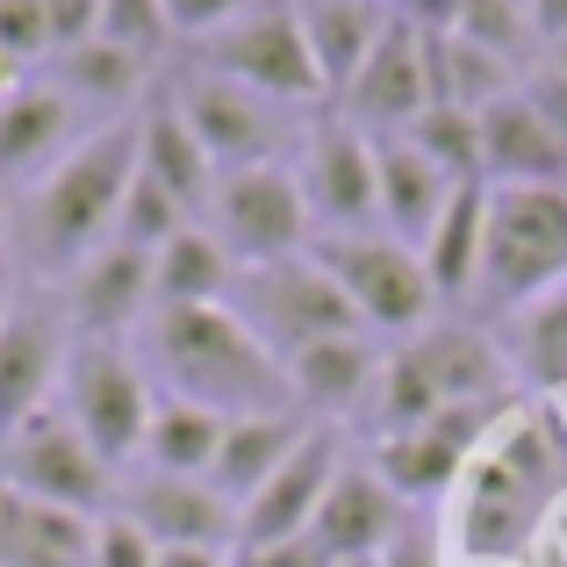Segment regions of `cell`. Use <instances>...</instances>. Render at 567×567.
<instances>
[{"label": "cell", "instance_id": "1", "mask_svg": "<svg viewBox=\"0 0 567 567\" xmlns=\"http://www.w3.org/2000/svg\"><path fill=\"white\" fill-rule=\"evenodd\" d=\"M137 360L158 395L202 402L216 416H266L302 410L288 388V367L237 323V309H152L137 331Z\"/></svg>", "mask_w": 567, "mask_h": 567}, {"label": "cell", "instance_id": "2", "mask_svg": "<svg viewBox=\"0 0 567 567\" xmlns=\"http://www.w3.org/2000/svg\"><path fill=\"white\" fill-rule=\"evenodd\" d=\"M130 181H137V115L86 130V137L72 144L65 166H58L51 181H37L29 202H22L29 259H37L43 274H72L80 259H94V251L115 237Z\"/></svg>", "mask_w": 567, "mask_h": 567}, {"label": "cell", "instance_id": "3", "mask_svg": "<svg viewBox=\"0 0 567 567\" xmlns=\"http://www.w3.org/2000/svg\"><path fill=\"white\" fill-rule=\"evenodd\" d=\"M567 280V187H488L482 288L474 302L525 317Z\"/></svg>", "mask_w": 567, "mask_h": 567}, {"label": "cell", "instance_id": "4", "mask_svg": "<svg viewBox=\"0 0 567 567\" xmlns=\"http://www.w3.org/2000/svg\"><path fill=\"white\" fill-rule=\"evenodd\" d=\"M230 309L280 367H288L295 352L323 346V338H367L360 309L323 274L317 251H295V259H274V266H245L237 288H230Z\"/></svg>", "mask_w": 567, "mask_h": 567}, {"label": "cell", "instance_id": "5", "mask_svg": "<svg viewBox=\"0 0 567 567\" xmlns=\"http://www.w3.org/2000/svg\"><path fill=\"white\" fill-rule=\"evenodd\" d=\"M65 402L58 410L86 431L109 467L144 453V431H152V410H158V388L144 374V360L123 346V338H72V360H65Z\"/></svg>", "mask_w": 567, "mask_h": 567}, {"label": "cell", "instance_id": "6", "mask_svg": "<svg viewBox=\"0 0 567 567\" xmlns=\"http://www.w3.org/2000/svg\"><path fill=\"white\" fill-rule=\"evenodd\" d=\"M323 259V274L346 288V302L360 309L367 331H395L410 346L416 331H431L439 317V295H431V274H424V251L402 245L388 230H352V237H317L309 245Z\"/></svg>", "mask_w": 567, "mask_h": 567}, {"label": "cell", "instance_id": "7", "mask_svg": "<svg viewBox=\"0 0 567 567\" xmlns=\"http://www.w3.org/2000/svg\"><path fill=\"white\" fill-rule=\"evenodd\" d=\"M202 65L223 72V80L251 86L259 101L274 109H323V72L309 58V37H302V8L295 0H259L245 22H230L216 43H202Z\"/></svg>", "mask_w": 567, "mask_h": 567}, {"label": "cell", "instance_id": "8", "mask_svg": "<svg viewBox=\"0 0 567 567\" xmlns=\"http://www.w3.org/2000/svg\"><path fill=\"white\" fill-rule=\"evenodd\" d=\"M208 230L223 237L237 266H274V259H295V251L317 245V216L302 202V181H295L288 158L274 166H237L216 181V202H208Z\"/></svg>", "mask_w": 567, "mask_h": 567}, {"label": "cell", "instance_id": "9", "mask_svg": "<svg viewBox=\"0 0 567 567\" xmlns=\"http://www.w3.org/2000/svg\"><path fill=\"white\" fill-rule=\"evenodd\" d=\"M0 474H8L22 496L58 503V511H80V517H109L115 511V482L123 474L86 445V431L72 424L65 410H37L8 445H0Z\"/></svg>", "mask_w": 567, "mask_h": 567}, {"label": "cell", "instance_id": "10", "mask_svg": "<svg viewBox=\"0 0 567 567\" xmlns=\"http://www.w3.org/2000/svg\"><path fill=\"white\" fill-rule=\"evenodd\" d=\"M295 181H302L309 216L331 237L352 230H381V187H374V137L352 123L346 109H323L309 123V144L295 158Z\"/></svg>", "mask_w": 567, "mask_h": 567}, {"label": "cell", "instance_id": "11", "mask_svg": "<svg viewBox=\"0 0 567 567\" xmlns=\"http://www.w3.org/2000/svg\"><path fill=\"white\" fill-rule=\"evenodd\" d=\"M65 360H72L65 302H51L43 288L14 295L8 323H0V445L37 410H51V388L65 381Z\"/></svg>", "mask_w": 567, "mask_h": 567}, {"label": "cell", "instance_id": "12", "mask_svg": "<svg viewBox=\"0 0 567 567\" xmlns=\"http://www.w3.org/2000/svg\"><path fill=\"white\" fill-rule=\"evenodd\" d=\"M338 467H346L338 424H309V439L295 445V460L237 511V554H266V546H288V539H302V532H317V511H323V496H331Z\"/></svg>", "mask_w": 567, "mask_h": 567}, {"label": "cell", "instance_id": "13", "mask_svg": "<svg viewBox=\"0 0 567 567\" xmlns=\"http://www.w3.org/2000/svg\"><path fill=\"white\" fill-rule=\"evenodd\" d=\"M173 101H181L187 130L202 137V152L216 158V173L237 166H274L280 158V123H274V101H259L251 86L223 80V72L194 65L173 80Z\"/></svg>", "mask_w": 567, "mask_h": 567}, {"label": "cell", "instance_id": "14", "mask_svg": "<svg viewBox=\"0 0 567 567\" xmlns=\"http://www.w3.org/2000/svg\"><path fill=\"white\" fill-rule=\"evenodd\" d=\"M123 525H137L152 546H216V554H237V503H223L208 482H187V474H123L115 482V511Z\"/></svg>", "mask_w": 567, "mask_h": 567}, {"label": "cell", "instance_id": "15", "mask_svg": "<svg viewBox=\"0 0 567 567\" xmlns=\"http://www.w3.org/2000/svg\"><path fill=\"white\" fill-rule=\"evenodd\" d=\"M410 360L424 367V381L439 388L445 410H496V402L517 395L511 352H503L488 331L460 323V317H445V323H431V331H416V338H410Z\"/></svg>", "mask_w": 567, "mask_h": 567}, {"label": "cell", "instance_id": "16", "mask_svg": "<svg viewBox=\"0 0 567 567\" xmlns=\"http://www.w3.org/2000/svg\"><path fill=\"white\" fill-rule=\"evenodd\" d=\"M144 317H152V251L109 237L94 259H80L65 274L72 338H123V331H144Z\"/></svg>", "mask_w": 567, "mask_h": 567}, {"label": "cell", "instance_id": "17", "mask_svg": "<svg viewBox=\"0 0 567 567\" xmlns=\"http://www.w3.org/2000/svg\"><path fill=\"white\" fill-rule=\"evenodd\" d=\"M367 137H388V130H410L416 115L431 109V51H424V29L416 22H388V37L374 43L367 72L352 80V94L338 101Z\"/></svg>", "mask_w": 567, "mask_h": 567}, {"label": "cell", "instance_id": "18", "mask_svg": "<svg viewBox=\"0 0 567 567\" xmlns=\"http://www.w3.org/2000/svg\"><path fill=\"white\" fill-rule=\"evenodd\" d=\"M496 410H445L439 424L424 431H402V439L374 445V474L395 488L402 503H431V496H453L474 467V439Z\"/></svg>", "mask_w": 567, "mask_h": 567}, {"label": "cell", "instance_id": "19", "mask_svg": "<svg viewBox=\"0 0 567 567\" xmlns=\"http://www.w3.org/2000/svg\"><path fill=\"white\" fill-rule=\"evenodd\" d=\"M80 144V109L58 86L22 80V94L0 101V187H37Z\"/></svg>", "mask_w": 567, "mask_h": 567}, {"label": "cell", "instance_id": "20", "mask_svg": "<svg viewBox=\"0 0 567 567\" xmlns=\"http://www.w3.org/2000/svg\"><path fill=\"white\" fill-rule=\"evenodd\" d=\"M402 511L410 503L374 474V460H346L317 511V539L331 560H381L388 546L402 539Z\"/></svg>", "mask_w": 567, "mask_h": 567}, {"label": "cell", "instance_id": "21", "mask_svg": "<svg viewBox=\"0 0 567 567\" xmlns=\"http://www.w3.org/2000/svg\"><path fill=\"white\" fill-rule=\"evenodd\" d=\"M482 181L488 187H567V144L517 86L482 115Z\"/></svg>", "mask_w": 567, "mask_h": 567}, {"label": "cell", "instance_id": "22", "mask_svg": "<svg viewBox=\"0 0 567 567\" xmlns=\"http://www.w3.org/2000/svg\"><path fill=\"white\" fill-rule=\"evenodd\" d=\"M137 166H144V181H158L173 202L187 208V216H208L223 173H216V158L202 152V137L187 130L173 86H166V94H152V101H144V115H137Z\"/></svg>", "mask_w": 567, "mask_h": 567}, {"label": "cell", "instance_id": "23", "mask_svg": "<svg viewBox=\"0 0 567 567\" xmlns=\"http://www.w3.org/2000/svg\"><path fill=\"white\" fill-rule=\"evenodd\" d=\"M309 424H317L309 410L230 416V424H223V453H216V467H208V488H216L223 503H237V511H245V503L295 460V445L309 439Z\"/></svg>", "mask_w": 567, "mask_h": 567}, {"label": "cell", "instance_id": "24", "mask_svg": "<svg viewBox=\"0 0 567 567\" xmlns=\"http://www.w3.org/2000/svg\"><path fill=\"white\" fill-rule=\"evenodd\" d=\"M101 517L37 503L0 474V567H86L94 560Z\"/></svg>", "mask_w": 567, "mask_h": 567}, {"label": "cell", "instance_id": "25", "mask_svg": "<svg viewBox=\"0 0 567 567\" xmlns=\"http://www.w3.org/2000/svg\"><path fill=\"white\" fill-rule=\"evenodd\" d=\"M374 187H381V230L402 237V245H424V237L439 230L445 202H453V181H445L402 130L374 137Z\"/></svg>", "mask_w": 567, "mask_h": 567}, {"label": "cell", "instance_id": "26", "mask_svg": "<svg viewBox=\"0 0 567 567\" xmlns=\"http://www.w3.org/2000/svg\"><path fill=\"white\" fill-rule=\"evenodd\" d=\"M302 8V37H309V58H317L323 72V94H331V109L352 94V80L367 72V58H374V43L388 37V22L395 14L381 8V0H295Z\"/></svg>", "mask_w": 567, "mask_h": 567}, {"label": "cell", "instance_id": "27", "mask_svg": "<svg viewBox=\"0 0 567 567\" xmlns=\"http://www.w3.org/2000/svg\"><path fill=\"white\" fill-rule=\"evenodd\" d=\"M374 381H381V352L367 338H323V346L295 352L288 360V388L317 424H338V416L367 410L374 402Z\"/></svg>", "mask_w": 567, "mask_h": 567}, {"label": "cell", "instance_id": "28", "mask_svg": "<svg viewBox=\"0 0 567 567\" xmlns=\"http://www.w3.org/2000/svg\"><path fill=\"white\" fill-rule=\"evenodd\" d=\"M482 237H488V181H467V187H453L439 230L416 245L424 251V274H431L439 309L474 302V288H482Z\"/></svg>", "mask_w": 567, "mask_h": 567}, {"label": "cell", "instance_id": "29", "mask_svg": "<svg viewBox=\"0 0 567 567\" xmlns=\"http://www.w3.org/2000/svg\"><path fill=\"white\" fill-rule=\"evenodd\" d=\"M245 266L223 251L208 223H187L173 245L152 251V309H223Z\"/></svg>", "mask_w": 567, "mask_h": 567}, {"label": "cell", "instance_id": "30", "mask_svg": "<svg viewBox=\"0 0 567 567\" xmlns=\"http://www.w3.org/2000/svg\"><path fill=\"white\" fill-rule=\"evenodd\" d=\"M51 86L72 101V109H94V115H115V123H123V115L152 94V65H137L130 51H115L109 37H86V43H72V51H58V80Z\"/></svg>", "mask_w": 567, "mask_h": 567}, {"label": "cell", "instance_id": "31", "mask_svg": "<svg viewBox=\"0 0 567 567\" xmlns=\"http://www.w3.org/2000/svg\"><path fill=\"white\" fill-rule=\"evenodd\" d=\"M424 51H431V101H445V109L488 115L496 101H511L517 86H525L517 65H503L496 51L453 37V29H424Z\"/></svg>", "mask_w": 567, "mask_h": 567}, {"label": "cell", "instance_id": "32", "mask_svg": "<svg viewBox=\"0 0 567 567\" xmlns=\"http://www.w3.org/2000/svg\"><path fill=\"white\" fill-rule=\"evenodd\" d=\"M223 424H230V416L202 410V402L158 395L152 431H144V453L137 460L152 474H187V482H208V467H216V453H223Z\"/></svg>", "mask_w": 567, "mask_h": 567}, {"label": "cell", "instance_id": "33", "mask_svg": "<svg viewBox=\"0 0 567 567\" xmlns=\"http://www.w3.org/2000/svg\"><path fill=\"white\" fill-rule=\"evenodd\" d=\"M511 367L525 381H539V388H567V280H560L554 295H539V302L517 317Z\"/></svg>", "mask_w": 567, "mask_h": 567}, {"label": "cell", "instance_id": "34", "mask_svg": "<svg viewBox=\"0 0 567 567\" xmlns=\"http://www.w3.org/2000/svg\"><path fill=\"white\" fill-rule=\"evenodd\" d=\"M402 137L416 144V152L431 158V166L445 173L453 187H467V181H482V115H467V109H445V101H431L424 115H416Z\"/></svg>", "mask_w": 567, "mask_h": 567}, {"label": "cell", "instance_id": "35", "mask_svg": "<svg viewBox=\"0 0 567 567\" xmlns=\"http://www.w3.org/2000/svg\"><path fill=\"white\" fill-rule=\"evenodd\" d=\"M374 424H381V439H402V431H424V424H439L445 416V402H439V388L424 381V367L410 360V346L402 352H388L381 360V381H374Z\"/></svg>", "mask_w": 567, "mask_h": 567}, {"label": "cell", "instance_id": "36", "mask_svg": "<svg viewBox=\"0 0 567 567\" xmlns=\"http://www.w3.org/2000/svg\"><path fill=\"white\" fill-rule=\"evenodd\" d=\"M453 37L496 51L503 65H517V72L539 65V58H532V51H539V29H532V8H525V0H460Z\"/></svg>", "mask_w": 567, "mask_h": 567}, {"label": "cell", "instance_id": "37", "mask_svg": "<svg viewBox=\"0 0 567 567\" xmlns=\"http://www.w3.org/2000/svg\"><path fill=\"white\" fill-rule=\"evenodd\" d=\"M187 208L173 202L158 181H144V166H137V181H130V202H123V216H115V245H137V251H158V245H173V237L187 230Z\"/></svg>", "mask_w": 567, "mask_h": 567}, {"label": "cell", "instance_id": "38", "mask_svg": "<svg viewBox=\"0 0 567 567\" xmlns=\"http://www.w3.org/2000/svg\"><path fill=\"white\" fill-rule=\"evenodd\" d=\"M101 37L115 43V51H130L137 65L158 72V58L173 51V22L158 0H101Z\"/></svg>", "mask_w": 567, "mask_h": 567}, {"label": "cell", "instance_id": "39", "mask_svg": "<svg viewBox=\"0 0 567 567\" xmlns=\"http://www.w3.org/2000/svg\"><path fill=\"white\" fill-rule=\"evenodd\" d=\"M0 51H8L14 65H29V58H51V51H58L51 8H43V0H0Z\"/></svg>", "mask_w": 567, "mask_h": 567}, {"label": "cell", "instance_id": "40", "mask_svg": "<svg viewBox=\"0 0 567 567\" xmlns=\"http://www.w3.org/2000/svg\"><path fill=\"white\" fill-rule=\"evenodd\" d=\"M173 22V37H194V43H216L230 22H245L259 0H158Z\"/></svg>", "mask_w": 567, "mask_h": 567}, {"label": "cell", "instance_id": "41", "mask_svg": "<svg viewBox=\"0 0 567 567\" xmlns=\"http://www.w3.org/2000/svg\"><path fill=\"white\" fill-rule=\"evenodd\" d=\"M86 567H158V546L144 539L137 525H123V517H101L94 560H86Z\"/></svg>", "mask_w": 567, "mask_h": 567}, {"label": "cell", "instance_id": "42", "mask_svg": "<svg viewBox=\"0 0 567 567\" xmlns=\"http://www.w3.org/2000/svg\"><path fill=\"white\" fill-rule=\"evenodd\" d=\"M525 101L546 115V130L567 144V80H560L554 65H532V72H525Z\"/></svg>", "mask_w": 567, "mask_h": 567}, {"label": "cell", "instance_id": "43", "mask_svg": "<svg viewBox=\"0 0 567 567\" xmlns=\"http://www.w3.org/2000/svg\"><path fill=\"white\" fill-rule=\"evenodd\" d=\"M43 8H51V37H58V51H72V43L101 37V0H43Z\"/></svg>", "mask_w": 567, "mask_h": 567}, {"label": "cell", "instance_id": "44", "mask_svg": "<svg viewBox=\"0 0 567 567\" xmlns=\"http://www.w3.org/2000/svg\"><path fill=\"white\" fill-rule=\"evenodd\" d=\"M237 567H331V554H323L317 532H302L288 546H266V554H237Z\"/></svg>", "mask_w": 567, "mask_h": 567}, {"label": "cell", "instance_id": "45", "mask_svg": "<svg viewBox=\"0 0 567 567\" xmlns=\"http://www.w3.org/2000/svg\"><path fill=\"white\" fill-rule=\"evenodd\" d=\"M381 8L402 14V22H416V29H453L460 0H381Z\"/></svg>", "mask_w": 567, "mask_h": 567}, {"label": "cell", "instance_id": "46", "mask_svg": "<svg viewBox=\"0 0 567 567\" xmlns=\"http://www.w3.org/2000/svg\"><path fill=\"white\" fill-rule=\"evenodd\" d=\"M532 8V29H539V51L567 43V0H525Z\"/></svg>", "mask_w": 567, "mask_h": 567}, {"label": "cell", "instance_id": "47", "mask_svg": "<svg viewBox=\"0 0 567 567\" xmlns=\"http://www.w3.org/2000/svg\"><path fill=\"white\" fill-rule=\"evenodd\" d=\"M381 567H439V546H431V539H416V532H402V539L381 554Z\"/></svg>", "mask_w": 567, "mask_h": 567}, {"label": "cell", "instance_id": "48", "mask_svg": "<svg viewBox=\"0 0 567 567\" xmlns=\"http://www.w3.org/2000/svg\"><path fill=\"white\" fill-rule=\"evenodd\" d=\"M158 567H237V554H216V546H158Z\"/></svg>", "mask_w": 567, "mask_h": 567}, {"label": "cell", "instance_id": "49", "mask_svg": "<svg viewBox=\"0 0 567 567\" xmlns=\"http://www.w3.org/2000/svg\"><path fill=\"white\" fill-rule=\"evenodd\" d=\"M14 94H22V65L0 51V101H14Z\"/></svg>", "mask_w": 567, "mask_h": 567}, {"label": "cell", "instance_id": "50", "mask_svg": "<svg viewBox=\"0 0 567 567\" xmlns=\"http://www.w3.org/2000/svg\"><path fill=\"white\" fill-rule=\"evenodd\" d=\"M539 65H554V72H560V80H567V43H554V51H546V58H539Z\"/></svg>", "mask_w": 567, "mask_h": 567}, {"label": "cell", "instance_id": "51", "mask_svg": "<svg viewBox=\"0 0 567 567\" xmlns=\"http://www.w3.org/2000/svg\"><path fill=\"white\" fill-rule=\"evenodd\" d=\"M8 309H14V295H8V274H0V323H8Z\"/></svg>", "mask_w": 567, "mask_h": 567}, {"label": "cell", "instance_id": "52", "mask_svg": "<svg viewBox=\"0 0 567 567\" xmlns=\"http://www.w3.org/2000/svg\"><path fill=\"white\" fill-rule=\"evenodd\" d=\"M331 567H381V560H331Z\"/></svg>", "mask_w": 567, "mask_h": 567}]
</instances>
